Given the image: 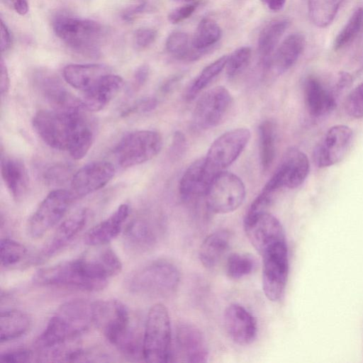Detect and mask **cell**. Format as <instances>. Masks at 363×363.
Wrapping results in <instances>:
<instances>
[{
	"instance_id": "6da1fadb",
	"label": "cell",
	"mask_w": 363,
	"mask_h": 363,
	"mask_svg": "<svg viewBox=\"0 0 363 363\" xmlns=\"http://www.w3.org/2000/svg\"><path fill=\"white\" fill-rule=\"evenodd\" d=\"M122 269V263L111 248L104 247L79 258L65 261L38 270L33 281L40 286L96 291Z\"/></svg>"
},
{
	"instance_id": "7a4b0ae2",
	"label": "cell",
	"mask_w": 363,
	"mask_h": 363,
	"mask_svg": "<svg viewBox=\"0 0 363 363\" xmlns=\"http://www.w3.org/2000/svg\"><path fill=\"white\" fill-rule=\"evenodd\" d=\"M32 123L48 145L68 151L74 160L82 159L91 146L93 133L82 111H39L33 116Z\"/></svg>"
},
{
	"instance_id": "3957f363",
	"label": "cell",
	"mask_w": 363,
	"mask_h": 363,
	"mask_svg": "<svg viewBox=\"0 0 363 363\" xmlns=\"http://www.w3.org/2000/svg\"><path fill=\"white\" fill-rule=\"evenodd\" d=\"M94 325L127 357H143V335L131 325L128 310L122 302L94 301Z\"/></svg>"
},
{
	"instance_id": "277c9868",
	"label": "cell",
	"mask_w": 363,
	"mask_h": 363,
	"mask_svg": "<svg viewBox=\"0 0 363 363\" xmlns=\"http://www.w3.org/2000/svg\"><path fill=\"white\" fill-rule=\"evenodd\" d=\"M94 325V302L73 299L61 305L39 335L35 345L50 350L73 340Z\"/></svg>"
},
{
	"instance_id": "5b68a950",
	"label": "cell",
	"mask_w": 363,
	"mask_h": 363,
	"mask_svg": "<svg viewBox=\"0 0 363 363\" xmlns=\"http://www.w3.org/2000/svg\"><path fill=\"white\" fill-rule=\"evenodd\" d=\"M56 35L74 52L89 57L101 54L104 29L99 23L67 14H59L52 21Z\"/></svg>"
},
{
	"instance_id": "8992f818",
	"label": "cell",
	"mask_w": 363,
	"mask_h": 363,
	"mask_svg": "<svg viewBox=\"0 0 363 363\" xmlns=\"http://www.w3.org/2000/svg\"><path fill=\"white\" fill-rule=\"evenodd\" d=\"M179 273L164 260L148 262L130 272L125 279L126 289L133 294L162 296L172 294L179 282Z\"/></svg>"
},
{
	"instance_id": "52a82bcc",
	"label": "cell",
	"mask_w": 363,
	"mask_h": 363,
	"mask_svg": "<svg viewBox=\"0 0 363 363\" xmlns=\"http://www.w3.org/2000/svg\"><path fill=\"white\" fill-rule=\"evenodd\" d=\"M172 358V329L168 310L154 304L145 323L143 359L147 362H167Z\"/></svg>"
},
{
	"instance_id": "ba28073f",
	"label": "cell",
	"mask_w": 363,
	"mask_h": 363,
	"mask_svg": "<svg viewBox=\"0 0 363 363\" xmlns=\"http://www.w3.org/2000/svg\"><path fill=\"white\" fill-rule=\"evenodd\" d=\"M162 146V139L157 132L137 130L126 135L114 152L121 167H130L150 160L160 152Z\"/></svg>"
},
{
	"instance_id": "9c48e42d",
	"label": "cell",
	"mask_w": 363,
	"mask_h": 363,
	"mask_svg": "<svg viewBox=\"0 0 363 363\" xmlns=\"http://www.w3.org/2000/svg\"><path fill=\"white\" fill-rule=\"evenodd\" d=\"M74 198L72 191L65 189L50 192L30 216L28 235L34 239L43 237L63 218Z\"/></svg>"
},
{
	"instance_id": "30bf717a",
	"label": "cell",
	"mask_w": 363,
	"mask_h": 363,
	"mask_svg": "<svg viewBox=\"0 0 363 363\" xmlns=\"http://www.w3.org/2000/svg\"><path fill=\"white\" fill-rule=\"evenodd\" d=\"M205 196L207 206L212 212L228 213L244 201L245 187L237 175L222 171L215 177Z\"/></svg>"
},
{
	"instance_id": "8fae6325",
	"label": "cell",
	"mask_w": 363,
	"mask_h": 363,
	"mask_svg": "<svg viewBox=\"0 0 363 363\" xmlns=\"http://www.w3.org/2000/svg\"><path fill=\"white\" fill-rule=\"evenodd\" d=\"M233 104L228 90L221 86L203 94L194 109V125L200 130H207L218 125L228 115Z\"/></svg>"
},
{
	"instance_id": "7c38bea8",
	"label": "cell",
	"mask_w": 363,
	"mask_h": 363,
	"mask_svg": "<svg viewBox=\"0 0 363 363\" xmlns=\"http://www.w3.org/2000/svg\"><path fill=\"white\" fill-rule=\"evenodd\" d=\"M261 256L263 291L269 300L278 301L284 295L289 274L286 243L279 245Z\"/></svg>"
},
{
	"instance_id": "4fadbf2b",
	"label": "cell",
	"mask_w": 363,
	"mask_h": 363,
	"mask_svg": "<svg viewBox=\"0 0 363 363\" xmlns=\"http://www.w3.org/2000/svg\"><path fill=\"white\" fill-rule=\"evenodd\" d=\"M309 161L301 150L289 149L269 180L262 190L274 194L281 188L295 189L301 185L309 172Z\"/></svg>"
},
{
	"instance_id": "5bb4252c",
	"label": "cell",
	"mask_w": 363,
	"mask_h": 363,
	"mask_svg": "<svg viewBox=\"0 0 363 363\" xmlns=\"http://www.w3.org/2000/svg\"><path fill=\"white\" fill-rule=\"evenodd\" d=\"M244 228L251 244L261 255L279 245L286 243L281 223L267 211L245 218Z\"/></svg>"
},
{
	"instance_id": "9a60e30c",
	"label": "cell",
	"mask_w": 363,
	"mask_h": 363,
	"mask_svg": "<svg viewBox=\"0 0 363 363\" xmlns=\"http://www.w3.org/2000/svg\"><path fill=\"white\" fill-rule=\"evenodd\" d=\"M250 138L247 128H238L228 130L210 146L205 157L208 164L218 172L233 163L247 146Z\"/></svg>"
},
{
	"instance_id": "2e32d148",
	"label": "cell",
	"mask_w": 363,
	"mask_h": 363,
	"mask_svg": "<svg viewBox=\"0 0 363 363\" xmlns=\"http://www.w3.org/2000/svg\"><path fill=\"white\" fill-rule=\"evenodd\" d=\"M353 132L345 125H335L325 133L313 149L315 164L320 168L332 166L341 161L350 150Z\"/></svg>"
},
{
	"instance_id": "e0dca14e",
	"label": "cell",
	"mask_w": 363,
	"mask_h": 363,
	"mask_svg": "<svg viewBox=\"0 0 363 363\" xmlns=\"http://www.w3.org/2000/svg\"><path fill=\"white\" fill-rule=\"evenodd\" d=\"M174 340L175 354L179 362L200 363L207 361V343L196 326L190 323L179 324Z\"/></svg>"
},
{
	"instance_id": "ac0fdd59",
	"label": "cell",
	"mask_w": 363,
	"mask_h": 363,
	"mask_svg": "<svg viewBox=\"0 0 363 363\" xmlns=\"http://www.w3.org/2000/svg\"><path fill=\"white\" fill-rule=\"evenodd\" d=\"M115 173L113 165L106 161L90 162L79 169L72 177V193L75 197L91 194L106 185Z\"/></svg>"
},
{
	"instance_id": "d6986e66",
	"label": "cell",
	"mask_w": 363,
	"mask_h": 363,
	"mask_svg": "<svg viewBox=\"0 0 363 363\" xmlns=\"http://www.w3.org/2000/svg\"><path fill=\"white\" fill-rule=\"evenodd\" d=\"M34 83L54 110L79 111L84 108L81 99L69 93L52 74L38 71L34 74Z\"/></svg>"
},
{
	"instance_id": "ffe728a7",
	"label": "cell",
	"mask_w": 363,
	"mask_h": 363,
	"mask_svg": "<svg viewBox=\"0 0 363 363\" xmlns=\"http://www.w3.org/2000/svg\"><path fill=\"white\" fill-rule=\"evenodd\" d=\"M224 326L229 337L236 344H251L257 335V323L252 315L238 303L229 305L224 311Z\"/></svg>"
},
{
	"instance_id": "44dd1931",
	"label": "cell",
	"mask_w": 363,
	"mask_h": 363,
	"mask_svg": "<svg viewBox=\"0 0 363 363\" xmlns=\"http://www.w3.org/2000/svg\"><path fill=\"white\" fill-rule=\"evenodd\" d=\"M87 216V210L82 208L75 211L64 220L51 238L42 247L38 255V262L51 257L69 244L83 229L86 223Z\"/></svg>"
},
{
	"instance_id": "7402d4cb",
	"label": "cell",
	"mask_w": 363,
	"mask_h": 363,
	"mask_svg": "<svg viewBox=\"0 0 363 363\" xmlns=\"http://www.w3.org/2000/svg\"><path fill=\"white\" fill-rule=\"evenodd\" d=\"M218 173L208 164L205 157L194 161L184 172L179 182L181 195L186 199L205 196Z\"/></svg>"
},
{
	"instance_id": "603a6c76",
	"label": "cell",
	"mask_w": 363,
	"mask_h": 363,
	"mask_svg": "<svg viewBox=\"0 0 363 363\" xmlns=\"http://www.w3.org/2000/svg\"><path fill=\"white\" fill-rule=\"evenodd\" d=\"M305 45V37L301 33L288 35L275 50L264 69L274 75L284 73L296 62Z\"/></svg>"
},
{
	"instance_id": "cb8c5ba5",
	"label": "cell",
	"mask_w": 363,
	"mask_h": 363,
	"mask_svg": "<svg viewBox=\"0 0 363 363\" xmlns=\"http://www.w3.org/2000/svg\"><path fill=\"white\" fill-rule=\"evenodd\" d=\"M304 99L310 114L323 116L332 111L337 105V94L327 87L318 78L311 76L304 82Z\"/></svg>"
},
{
	"instance_id": "d4e9b609",
	"label": "cell",
	"mask_w": 363,
	"mask_h": 363,
	"mask_svg": "<svg viewBox=\"0 0 363 363\" xmlns=\"http://www.w3.org/2000/svg\"><path fill=\"white\" fill-rule=\"evenodd\" d=\"M123 86V79L109 73L92 87L83 91L81 99L84 109L98 111L103 109L116 96Z\"/></svg>"
},
{
	"instance_id": "484cf974",
	"label": "cell",
	"mask_w": 363,
	"mask_h": 363,
	"mask_svg": "<svg viewBox=\"0 0 363 363\" xmlns=\"http://www.w3.org/2000/svg\"><path fill=\"white\" fill-rule=\"evenodd\" d=\"M158 230L150 220L139 218L126 226L123 233L125 248L132 253H140L152 248L157 242Z\"/></svg>"
},
{
	"instance_id": "4316f807",
	"label": "cell",
	"mask_w": 363,
	"mask_h": 363,
	"mask_svg": "<svg viewBox=\"0 0 363 363\" xmlns=\"http://www.w3.org/2000/svg\"><path fill=\"white\" fill-rule=\"evenodd\" d=\"M130 208L122 204L107 218L91 228L84 237L86 245L96 247L108 243L120 233L128 217Z\"/></svg>"
},
{
	"instance_id": "83f0119b",
	"label": "cell",
	"mask_w": 363,
	"mask_h": 363,
	"mask_svg": "<svg viewBox=\"0 0 363 363\" xmlns=\"http://www.w3.org/2000/svg\"><path fill=\"white\" fill-rule=\"evenodd\" d=\"M109 73V68L101 64H72L67 65L63 69L65 80L82 92L92 87Z\"/></svg>"
},
{
	"instance_id": "f1b7e54d",
	"label": "cell",
	"mask_w": 363,
	"mask_h": 363,
	"mask_svg": "<svg viewBox=\"0 0 363 363\" xmlns=\"http://www.w3.org/2000/svg\"><path fill=\"white\" fill-rule=\"evenodd\" d=\"M3 181L13 199H21L28 187V176L24 164L17 158L1 156Z\"/></svg>"
},
{
	"instance_id": "f546056e",
	"label": "cell",
	"mask_w": 363,
	"mask_h": 363,
	"mask_svg": "<svg viewBox=\"0 0 363 363\" xmlns=\"http://www.w3.org/2000/svg\"><path fill=\"white\" fill-rule=\"evenodd\" d=\"M230 240V235L225 230H219L208 235L199 251L201 264L208 269L217 266L228 251Z\"/></svg>"
},
{
	"instance_id": "4dcf8cb0",
	"label": "cell",
	"mask_w": 363,
	"mask_h": 363,
	"mask_svg": "<svg viewBox=\"0 0 363 363\" xmlns=\"http://www.w3.org/2000/svg\"><path fill=\"white\" fill-rule=\"evenodd\" d=\"M29 315L20 310L9 309L1 311L0 317V340L6 342L23 335L30 328Z\"/></svg>"
},
{
	"instance_id": "1f68e13d",
	"label": "cell",
	"mask_w": 363,
	"mask_h": 363,
	"mask_svg": "<svg viewBox=\"0 0 363 363\" xmlns=\"http://www.w3.org/2000/svg\"><path fill=\"white\" fill-rule=\"evenodd\" d=\"M289 23L286 19L276 20L267 24L260 32L258 37L257 50L263 67L271 58Z\"/></svg>"
},
{
	"instance_id": "d6a6232c",
	"label": "cell",
	"mask_w": 363,
	"mask_h": 363,
	"mask_svg": "<svg viewBox=\"0 0 363 363\" xmlns=\"http://www.w3.org/2000/svg\"><path fill=\"white\" fill-rule=\"evenodd\" d=\"M346 0H308V12L311 21L318 28L328 26L335 19Z\"/></svg>"
},
{
	"instance_id": "836d02e7",
	"label": "cell",
	"mask_w": 363,
	"mask_h": 363,
	"mask_svg": "<svg viewBox=\"0 0 363 363\" xmlns=\"http://www.w3.org/2000/svg\"><path fill=\"white\" fill-rule=\"evenodd\" d=\"M221 35L222 30L218 24L213 19L205 18L199 22L191 44L196 49L211 51Z\"/></svg>"
},
{
	"instance_id": "e575fe53",
	"label": "cell",
	"mask_w": 363,
	"mask_h": 363,
	"mask_svg": "<svg viewBox=\"0 0 363 363\" xmlns=\"http://www.w3.org/2000/svg\"><path fill=\"white\" fill-rule=\"evenodd\" d=\"M259 157L262 167L267 171L272 165L276 151L275 126L272 121L266 120L259 126Z\"/></svg>"
},
{
	"instance_id": "d590c367",
	"label": "cell",
	"mask_w": 363,
	"mask_h": 363,
	"mask_svg": "<svg viewBox=\"0 0 363 363\" xmlns=\"http://www.w3.org/2000/svg\"><path fill=\"white\" fill-rule=\"evenodd\" d=\"M228 55H223L207 65L189 84L186 91L187 101L194 99L225 68Z\"/></svg>"
},
{
	"instance_id": "8d00e7d4",
	"label": "cell",
	"mask_w": 363,
	"mask_h": 363,
	"mask_svg": "<svg viewBox=\"0 0 363 363\" xmlns=\"http://www.w3.org/2000/svg\"><path fill=\"white\" fill-rule=\"evenodd\" d=\"M363 28V7H357L348 21L337 35L333 47L340 50L351 43L359 35Z\"/></svg>"
},
{
	"instance_id": "74e56055",
	"label": "cell",
	"mask_w": 363,
	"mask_h": 363,
	"mask_svg": "<svg viewBox=\"0 0 363 363\" xmlns=\"http://www.w3.org/2000/svg\"><path fill=\"white\" fill-rule=\"evenodd\" d=\"M255 265V259L250 255L233 253L227 259L226 273L231 279H240L252 273Z\"/></svg>"
},
{
	"instance_id": "f35d334b",
	"label": "cell",
	"mask_w": 363,
	"mask_h": 363,
	"mask_svg": "<svg viewBox=\"0 0 363 363\" xmlns=\"http://www.w3.org/2000/svg\"><path fill=\"white\" fill-rule=\"evenodd\" d=\"M165 48L167 51L177 60L187 62L191 44L187 33L183 31H174L167 37Z\"/></svg>"
},
{
	"instance_id": "ab89813d",
	"label": "cell",
	"mask_w": 363,
	"mask_h": 363,
	"mask_svg": "<svg viewBox=\"0 0 363 363\" xmlns=\"http://www.w3.org/2000/svg\"><path fill=\"white\" fill-rule=\"evenodd\" d=\"M251 58V49L247 46L240 47L228 56L225 71L229 78L241 74L247 67Z\"/></svg>"
},
{
	"instance_id": "60d3db41",
	"label": "cell",
	"mask_w": 363,
	"mask_h": 363,
	"mask_svg": "<svg viewBox=\"0 0 363 363\" xmlns=\"http://www.w3.org/2000/svg\"><path fill=\"white\" fill-rule=\"evenodd\" d=\"M26 248L21 243L10 239L1 240V262L4 267H10L19 262L26 255Z\"/></svg>"
},
{
	"instance_id": "b9f144b4",
	"label": "cell",
	"mask_w": 363,
	"mask_h": 363,
	"mask_svg": "<svg viewBox=\"0 0 363 363\" xmlns=\"http://www.w3.org/2000/svg\"><path fill=\"white\" fill-rule=\"evenodd\" d=\"M345 111L352 118H363V82L348 94L345 104Z\"/></svg>"
},
{
	"instance_id": "7bdbcfd3",
	"label": "cell",
	"mask_w": 363,
	"mask_h": 363,
	"mask_svg": "<svg viewBox=\"0 0 363 363\" xmlns=\"http://www.w3.org/2000/svg\"><path fill=\"white\" fill-rule=\"evenodd\" d=\"M157 35V30L154 28H139L135 32L133 35L134 45L138 49H145L154 43Z\"/></svg>"
},
{
	"instance_id": "ee69618b",
	"label": "cell",
	"mask_w": 363,
	"mask_h": 363,
	"mask_svg": "<svg viewBox=\"0 0 363 363\" xmlns=\"http://www.w3.org/2000/svg\"><path fill=\"white\" fill-rule=\"evenodd\" d=\"M33 357L30 350L26 349H16L6 351L0 356V361L3 362H27Z\"/></svg>"
},
{
	"instance_id": "f6af8a7d",
	"label": "cell",
	"mask_w": 363,
	"mask_h": 363,
	"mask_svg": "<svg viewBox=\"0 0 363 363\" xmlns=\"http://www.w3.org/2000/svg\"><path fill=\"white\" fill-rule=\"evenodd\" d=\"M70 174L69 168L65 166H55L50 167L45 173V179L49 184H57L66 181Z\"/></svg>"
},
{
	"instance_id": "bcb514c9",
	"label": "cell",
	"mask_w": 363,
	"mask_h": 363,
	"mask_svg": "<svg viewBox=\"0 0 363 363\" xmlns=\"http://www.w3.org/2000/svg\"><path fill=\"white\" fill-rule=\"evenodd\" d=\"M196 5L186 4L173 9L168 15V21L177 24L190 17L196 9Z\"/></svg>"
},
{
	"instance_id": "7dc6e473",
	"label": "cell",
	"mask_w": 363,
	"mask_h": 363,
	"mask_svg": "<svg viewBox=\"0 0 363 363\" xmlns=\"http://www.w3.org/2000/svg\"><path fill=\"white\" fill-rule=\"evenodd\" d=\"M149 6L147 3L134 5L125 9L121 13V18L125 22H131L138 16L147 11Z\"/></svg>"
},
{
	"instance_id": "c3c4849f",
	"label": "cell",
	"mask_w": 363,
	"mask_h": 363,
	"mask_svg": "<svg viewBox=\"0 0 363 363\" xmlns=\"http://www.w3.org/2000/svg\"><path fill=\"white\" fill-rule=\"evenodd\" d=\"M186 140L184 135L180 132L177 131L174 133L171 152L174 157H178L183 155L186 150Z\"/></svg>"
},
{
	"instance_id": "681fc988",
	"label": "cell",
	"mask_w": 363,
	"mask_h": 363,
	"mask_svg": "<svg viewBox=\"0 0 363 363\" xmlns=\"http://www.w3.org/2000/svg\"><path fill=\"white\" fill-rule=\"evenodd\" d=\"M157 99L155 97H147L140 100L136 104L133 105L127 112L128 113L134 112H147L154 110L157 106Z\"/></svg>"
},
{
	"instance_id": "f907efd6",
	"label": "cell",
	"mask_w": 363,
	"mask_h": 363,
	"mask_svg": "<svg viewBox=\"0 0 363 363\" xmlns=\"http://www.w3.org/2000/svg\"><path fill=\"white\" fill-rule=\"evenodd\" d=\"M150 68L147 65H142L137 68L133 75L132 87L134 90L140 89L147 80Z\"/></svg>"
},
{
	"instance_id": "816d5d0a",
	"label": "cell",
	"mask_w": 363,
	"mask_h": 363,
	"mask_svg": "<svg viewBox=\"0 0 363 363\" xmlns=\"http://www.w3.org/2000/svg\"><path fill=\"white\" fill-rule=\"evenodd\" d=\"M0 67H1L0 90H1V95L4 96L9 91V86H10V80H9L7 67H6L2 57L1 59Z\"/></svg>"
},
{
	"instance_id": "f5cc1de1",
	"label": "cell",
	"mask_w": 363,
	"mask_h": 363,
	"mask_svg": "<svg viewBox=\"0 0 363 363\" xmlns=\"http://www.w3.org/2000/svg\"><path fill=\"white\" fill-rule=\"evenodd\" d=\"M4 1L21 16L26 15L28 11L29 6L27 0H4Z\"/></svg>"
},
{
	"instance_id": "db71d44e",
	"label": "cell",
	"mask_w": 363,
	"mask_h": 363,
	"mask_svg": "<svg viewBox=\"0 0 363 363\" xmlns=\"http://www.w3.org/2000/svg\"><path fill=\"white\" fill-rule=\"evenodd\" d=\"M11 36L10 31L2 18H1V51H6L11 46Z\"/></svg>"
},
{
	"instance_id": "11a10c76",
	"label": "cell",
	"mask_w": 363,
	"mask_h": 363,
	"mask_svg": "<svg viewBox=\"0 0 363 363\" xmlns=\"http://www.w3.org/2000/svg\"><path fill=\"white\" fill-rule=\"evenodd\" d=\"M181 75H175L164 82L161 86L160 90L162 94H167L174 89L176 84L180 81Z\"/></svg>"
},
{
	"instance_id": "9f6ffc18",
	"label": "cell",
	"mask_w": 363,
	"mask_h": 363,
	"mask_svg": "<svg viewBox=\"0 0 363 363\" xmlns=\"http://www.w3.org/2000/svg\"><path fill=\"white\" fill-rule=\"evenodd\" d=\"M266 6L272 11H278L281 10L286 0H260Z\"/></svg>"
},
{
	"instance_id": "6f0895ef",
	"label": "cell",
	"mask_w": 363,
	"mask_h": 363,
	"mask_svg": "<svg viewBox=\"0 0 363 363\" xmlns=\"http://www.w3.org/2000/svg\"><path fill=\"white\" fill-rule=\"evenodd\" d=\"M174 1H177V2H188V1H193V0H174Z\"/></svg>"
}]
</instances>
